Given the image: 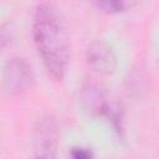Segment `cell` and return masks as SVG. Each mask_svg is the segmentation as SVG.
<instances>
[{"label": "cell", "mask_w": 159, "mask_h": 159, "mask_svg": "<svg viewBox=\"0 0 159 159\" xmlns=\"http://www.w3.org/2000/svg\"><path fill=\"white\" fill-rule=\"evenodd\" d=\"M32 35L47 72L61 81L68 65L70 43L58 7L53 2H40L35 7Z\"/></svg>", "instance_id": "1"}, {"label": "cell", "mask_w": 159, "mask_h": 159, "mask_svg": "<svg viewBox=\"0 0 159 159\" xmlns=\"http://www.w3.org/2000/svg\"><path fill=\"white\" fill-rule=\"evenodd\" d=\"M5 89L11 94H22L30 91L35 82L31 65L21 57H12L5 63L2 72Z\"/></svg>", "instance_id": "2"}, {"label": "cell", "mask_w": 159, "mask_h": 159, "mask_svg": "<svg viewBox=\"0 0 159 159\" xmlns=\"http://www.w3.org/2000/svg\"><path fill=\"white\" fill-rule=\"evenodd\" d=\"M88 66L98 75H112L117 66L116 53L112 46L104 40H94L86 51Z\"/></svg>", "instance_id": "3"}, {"label": "cell", "mask_w": 159, "mask_h": 159, "mask_svg": "<svg viewBox=\"0 0 159 159\" xmlns=\"http://www.w3.org/2000/svg\"><path fill=\"white\" fill-rule=\"evenodd\" d=\"M82 108L93 116L111 114L113 108L109 102V96L107 89L97 83H91L83 87L80 97Z\"/></svg>", "instance_id": "4"}, {"label": "cell", "mask_w": 159, "mask_h": 159, "mask_svg": "<svg viewBox=\"0 0 159 159\" xmlns=\"http://www.w3.org/2000/svg\"><path fill=\"white\" fill-rule=\"evenodd\" d=\"M96 6L107 11V12H119L124 11L127 7L134 5V2L125 1V0H97L94 1Z\"/></svg>", "instance_id": "5"}, {"label": "cell", "mask_w": 159, "mask_h": 159, "mask_svg": "<svg viewBox=\"0 0 159 159\" xmlns=\"http://www.w3.org/2000/svg\"><path fill=\"white\" fill-rule=\"evenodd\" d=\"M71 159H92L93 154L88 148H83V147H75L71 149L70 152Z\"/></svg>", "instance_id": "6"}, {"label": "cell", "mask_w": 159, "mask_h": 159, "mask_svg": "<svg viewBox=\"0 0 159 159\" xmlns=\"http://www.w3.org/2000/svg\"><path fill=\"white\" fill-rule=\"evenodd\" d=\"M11 41V29L7 24L0 26V50L5 48Z\"/></svg>", "instance_id": "7"}, {"label": "cell", "mask_w": 159, "mask_h": 159, "mask_svg": "<svg viewBox=\"0 0 159 159\" xmlns=\"http://www.w3.org/2000/svg\"><path fill=\"white\" fill-rule=\"evenodd\" d=\"M34 159H55V153L52 152H39Z\"/></svg>", "instance_id": "8"}]
</instances>
